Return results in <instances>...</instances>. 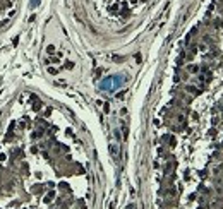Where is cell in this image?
Masks as SVG:
<instances>
[{
	"label": "cell",
	"mask_w": 223,
	"mask_h": 209,
	"mask_svg": "<svg viewBox=\"0 0 223 209\" xmlns=\"http://www.w3.org/2000/svg\"><path fill=\"white\" fill-rule=\"evenodd\" d=\"M122 81H124L122 75H110V77L103 79L101 89H103V91H115V89H119V87L122 86Z\"/></svg>",
	"instance_id": "cell-1"
},
{
	"label": "cell",
	"mask_w": 223,
	"mask_h": 209,
	"mask_svg": "<svg viewBox=\"0 0 223 209\" xmlns=\"http://www.w3.org/2000/svg\"><path fill=\"white\" fill-rule=\"evenodd\" d=\"M129 209H136V207H132V206H131V207H129Z\"/></svg>",
	"instance_id": "cell-2"
}]
</instances>
